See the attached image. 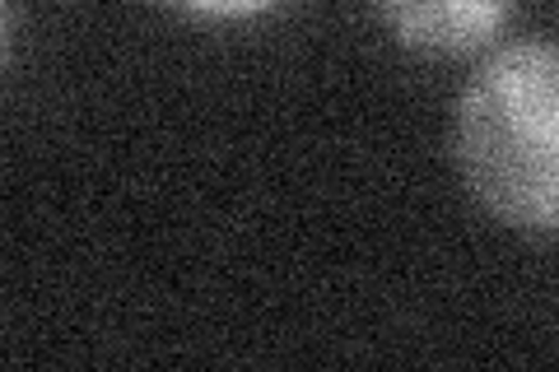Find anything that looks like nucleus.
Segmentation results:
<instances>
[{
    "mask_svg": "<svg viewBox=\"0 0 559 372\" xmlns=\"http://www.w3.org/2000/svg\"><path fill=\"white\" fill-rule=\"evenodd\" d=\"M369 10L396 47L429 61L485 57L513 20V0H369Z\"/></svg>",
    "mask_w": 559,
    "mask_h": 372,
    "instance_id": "f03ea898",
    "label": "nucleus"
},
{
    "mask_svg": "<svg viewBox=\"0 0 559 372\" xmlns=\"http://www.w3.org/2000/svg\"><path fill=\"white\" fill-rule=\"evenodd\" d=\"M14 43H20V0H0V57L14 61Z\"/></svg>",
    "mask_w": 559,
    "mask_h": 372,
    "instance_id": "20e7f679",
    "label": "nucleus"
},
{
    "mask_svg": "<svg viewBox=\"0 0 559 372\" xmlns=\"http://www.w3.org/2000/svg\"><path fill=\"white\" fill-rule=\"evenodd\" d=\"M154 5L197 24H248L261 14H275L285 0H154Z\"/></svg>",
    "mask_w": 559,
    "mask_h": 372,
    "instance_id": "7ed1b4c3",
    "label": "nucleus"
},
{
    "mask_svg": "<svg viewBox=\"0 0 559 372\" xmlns=\"http://www.w3.org/2000/svg\"><path fill=\"white\" fill-rule=\"evenodd\" d=\"M452 164L489 219L559 238V43L485 51L452 108Z\"/></svg>",
    "mask_w": 559,
    "mask_h": 372,
    "instance_id": "f257e3e1",
    "label": "nucleus"
}]
</instances>
